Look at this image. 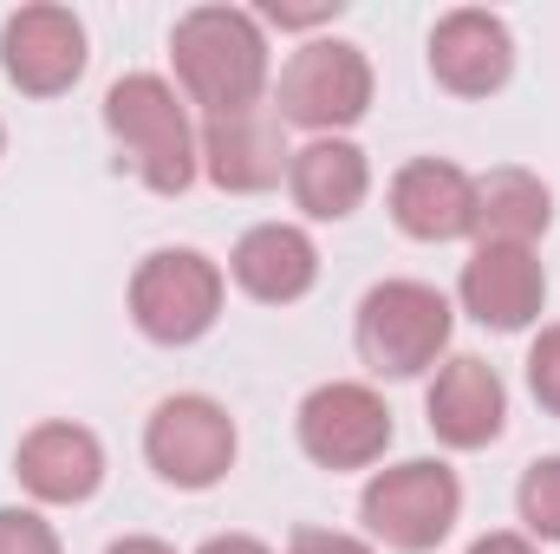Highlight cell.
Wrapping results in <instances>:
<instances>
[{
    "label": "cell",
    "mask_w": 560,
    "mask_h": 554,
    "mask_svg": "<svg viewBox=\"0 0 560 554\" xmlns=\"http://www.w3.org/2000/svg\"><path fill=\"white\" fill-rule=\"evenodd\" d=\"M430 72H436V85L456 92V99H489V92H502L509 72H515V39H509V26H502L495 13L456 7V13H443L436 33H430Z\"/></svg>",
    "instance_id": "obj_11"
},
{
    "label": "cell",
    "mask_w": 560,
    "mask_h": 554,
    "mask_svg": "<svg viewBox=\"0 0 560 554\" xmlns=\"http://www.w3.org/2000/svg\"><path fill=\"white\" fill-rule=\"evenodd\" d=\"M332 13H339V0H313V7H268V20H275V26H326V20H332Z\"/></svg>",
    "instance_id": "obj_23"
},
{
    "label": "cell",
    "mask_w": 560,
    "mask_h": 554,
    "mask_svg": "<svg viewBox=\"0 0 560 554\" xmlns=\"http://www.w3.org/2000/svg\"><path fill=\"white\" fill-rule=\"evenodd\" d=\"M13 470H20L26 496H39V503H85L105 483V443L85 424H39V430H26Z\"/></svg>",
    "instance_id": "obj_15"
},
{
    "label": "cell",
    "mask_w": 560,
    "mask_h": 554,
    "mask_svg": "<svg viewBox=\"0 0 560 554\" xmlns=\"http://www.w3.org/2000/svg\"><path fill=\"white\" fill-rule=\"evenodd\" d=\"M300 450L319 470H365L392 450V412L372 385L359 379H332L319 392H306L300 405Z\"/></svg>",
    "instance_id": "obj_8"
},
{
    "label": "cell",
    "mask_w": 560,
    "mask_h": 554,
    "mask_svg": "<svg viewBox=\"0 0 560 554\" xmlns=\"http://www.w3.org/2000/svg\"><path fill=\"white\" fill-rule=\"evenodd\" d=\"M287 554H372V542H359V535H339V529H293Z\"/></svg>",
    "instance_id": "obj_22"
},
{
    "label": "cell",
    "mask_w": 560,
    "mask_h": 554,
    "mask_svg": "<svg viewBox=\"0 0 560 554\" xmlns=\"http://www.w3.org/2000/svg\"><path fill=\"white\" fill-rule=\"evenodd\" d=\"M423 412H430V430L450 443V450H482L502 437L509 424V392L495 379V366L456 353L450 366H436L430 392H423Z\"/></svg>",
    "instance_id": "obj_14"
},
{
    "label": "cell",
    "mask_w": 560,
    "mask_h": 554,
    "mask_svg": "<svg viewBox=\"0 0 560 554\" xmlns=\"http://www.w3.org/2000/svg\"><path fill=\"white\" fill-rule=\"evenodd\" d=\"M372 105V59L352 39H313L280 72V125H306L319 138L359 125Z\"/></svg>",
    "instance_id": "obj_6"
},
{
    "label": "cell",
    "mask_w": 560,
    "mask_h": 554,
    "mask_svg": "<svg viewBox=\"0 0 560 554\" xmlns=\"http://www.w3.org/2000/svg\"><path fill=\"white\" fill-rule=\"evenodd\" d=\"M0 143H7V131H0Z\"/></svg>",
    "instance_id": "obj_27"
},
{
    "label": "cell",
    "mask_w": 560,
    "mask_h": 554,
    "mask_svg": "<svg viewBox=\"0 0 560 554\" xmlns=\"http://www.w3.org/2000/svg\"><path fill=\"white\" fill-rule=\"evenodd\" d=\"M170 59H176L183 92L209 118L261 105L268 39H261V20L255 13H242V7H189L176 20V33H170Z\"/></svg>",
    "instance_id": "obj_1"
},
{
    "label": "cell",
    "mask_w": 560,
    "mask_h": 554,
    "mask_svg": "<svg viewBox=\"0 0 560 554\" xmlns=\"http://www.w3.org/2000/svg\"><path fill=\"white\" fill-rule=\"evenodd\" d=\"M196 554H275L268 542H255V535H209Z\"/></svg>",
    "instance_id": "obj_24"
},
{
    "label": "cell",
    "mask_w": 560,
    "mask_h": 554,
    "mask_svg": "<svg viewBox=\"0 0 560 554\" xmlns=\"http://www.w3.org/2000/svg\"><path fill=\"white\" fill-rule=\"evenodd\" d=\"M392 222L411 242H456L476 229V176L450 157H418L392 176Z\"/></svg>",
    "instance_id": "obj_13"
},
{
    "label": "cell",
    "mask_w": 560,
    "mask_h": 554,
    "mask_svg": "<svg viewBox=\"0 0 560 554\" xmlns=\"http://www.w3.org/2000/svg\"><path fill=\"white\" fill-rule=\"evenodd\" d=\"M105 554H176L170 542H156V535H125V542H112Z\"/></svg>",
    "instance_id": "obj_26"
},
{
    "label": "cell",
    "mask_w": 560,
    "mask_h": 554,
    "mask_svg": "<svg viewBox=\"0 0 560 554\" xmlns=\"http://www.w3.org/2000/svg\"><path fill=\"white\" fill-rule=\"evenodd\" d=\"M0 66H7V79L20 92L59 99L85 72V26H79V13H66V7H20L0 26Z\"/></svg>",
    "instance_id": "obj_9"
},
{
    "label": "cell",
    "mask_w": 560,
    "mask_h": 554,
    "mask_svg": "<svg viewBox=\"0 0 560 554\" xmlns=\"http://www.w3.org/2000/svg\"><path fill=\"white\" fill-rule=\"evenodd\" d=\"M222 313V268L196 249H156L131 275V320L156 346H189Z\"/></svg>",
    "instance_id": "obj_5"
},
{
    "label": "cell",
    "mask_w": 560,
    "mask_h": 554,
    "mask_svg": "<svg viewBox=\"0 0 560 554\" xmlns=\"http://www.w3.org/2000/svg\"><path fill=\"white\" fill-rule=\"evenodd\" d=\"M469 554H541V549H535L528 535H482Z\"/></svg>",
    "instance_id": "obj_25"
},
{
    "label": "cell",
    "mask_w": 560,
    "mask_h": 554,
    "mask_svg": "<svg viewBox=\"0 0 560 554\" xmlns=\"http://www.w3.org/2000/svg\"><path fill=\"white\" fill-rule=\"evenodd\" d=\"M143 457H150V470L163 483L209 489L235 463V417L222 412L215 399H202V392H176L143 424Z\"/></svg>",
    "instance_id": "obj_7"
},
{
    "label": "cell",
    "mask_w": 560,
    "mask_h": 554,
    "mask_svg": "<svg viewBox=\"0 0 560 554\" xmlns=\"http://www.w3.org/2000/svg\"><path fill=\"white\" fill-rule=\"evenodd\" d=\"M469 320L495 326V333H522L528 320H541L548 300V268L535 262V249H502V242H476V255L463 262L456 280Z\"/></svg>",
    "instance_id": "obj_12"
},
{
    "label": "cell",
    "mask_w": 560,
    "mask_h": 554,
    "mask_svg": "<svg viewBox=\"0 0 560 554\" xmlns=\"http://www.w3.org/2000/svg\"><path fill=\"white\" fill-rule=\"evenodd\" d=\"M515 503H522V522H528L541 542H560V457L528 463V476H522Z\"/></svg>",
    "instance_id": "obj_19"
},
{
    "label": "cell",
    "mask_w": 560,
    "mask_h": 554,
    "mask_svg": "<svg viewBox=\"0 0 560 554\" xmlns=\"http://www.w3.org/2000/svg\"><path fill=\"white\" fill-rule=\"evenodd\" d=\"M548 222H555V196H548V183H541L535 170L502 163V170L476 176V229H469L476 242L535 249V242L548 235Z\"/></svg>",
    "instance_id": "obj_18"
},
{
    "label": "cell",
    "mask_w": 560,
    "mask_h": 554,
    "mask_svg": "<svg viewBox=\"0 0 560 554\" xmlns=\"http://www.w3.org/2000/svg\"><path fill=\"white\" fill-rule=\"evenodd\" d=\"M287 189H293V203H300L313 222H346V216L365 203V189H372L365 150L346 143V138H313L306 150H293Z\"/></svg>",
    "instance_id": "obj_17"
},
{
    "label": "cell",
    "mask_w": 560,
    "mask_h": 554,
    "mask_svg": "<svg viewBox=\"0 0 560 554\" xmlns=\"http://www.w3.org/2000/svg\"><path fill=\"white\" fill-rule=\"evenodd\" d=\"M528 385L560 417V326H541V339L528 346Z\"/></svg>",
    "instance_id": "obj_21"
},
{
    "label": "cell",
    "mask_w": 560,
    "mask_h": 554,
    "mask_svg": "<svg viewBox=\"0 0 560 554\" xmlns=\"http://www.w3.org/2000/svg\"><path fill=\"white\" fill-rule=\"evenodd\" d=\"M105 125H112V138L131 150L138 176L156 196H183V189L196 183L202 138H196L183 99L170 92V79H156V72H125V79L105 92Z\"/></svg>",
    "instance_id": "obj_2"
},
{
    "label": "cell",
    "mask_w": 560,
    "mask_h": 554,
    "mask_svg": "<svg viewBox=\"0 0 560 554\" xmlns=\"http://www.w3.org/2000/svg\"><path fill=\"white\" fill-rule=\"evenodd\" d=\"M293 150H287V125L268 105H248V112H222L202 125V170L215 189L229 196H261L287 176Z\"/></svg>",
    "instance_id": "obj_10"
},
{
    "label": "cell",
    "mask_w": 560,
    "mask_h": 554,
    "mask_svg": "<svg viewBox=\"0 0 560 554\" xmlns=\"http://www.w3.org/2000/svg\"><path fill=\"white\" fill-rule=\"evenodd\" d=\"M0 554H59V535L33 509H0Z\"/></svg>",
    "instance_id": "obj_20"
},
{
    "label": "cell",
    "mask_w": 560,
    "mask_h": 554,
    "mask_svg": "<svg viewBox=\"0 0 560 554\" xmlns=\"http://www.w3.org/2000/svg\"><path fill=\"white\" fill-rule=\"evenodd\" d=\"M450 346V300L430 280H378L359 300V359L385 379H418Z\"/></svg>",
    "instance_id": "obj_3"
},
{
    "label": "cell",
    "mask_w": 560,
    "mask_h": 554,
    "mask_svg": "<svg viewBox=\"0 0 560 554\" xmlns=\"http://www.w3.org/2000/svg\"><path fill=\"white\" fill-rule=\"evenodd\" d=\"M359 516L365 529L398 554H430L463 516V483L450 463H398V470H378L359 496Z\"/></svg>",
    "instance_id": "obj_4"
},
{
    "label": "cell",
    "mask_w": 560,
    "mask_h": 554,
    "mask_svg": "<svg viewBox=\"0 0 560 554\" xmlns=\"http://www.w3.org/2000/svg\"><path fill=\"white\" fill-rule=\"evenodd\" d=\"M229 275L242 280V293H255V300H268V307H287V300H300V293L319 280V255H313L306 229H293V222H261V229H248V235L235 242Z\"/></svg>",
    "instance_id": "obj_16"
}]
</instances>
